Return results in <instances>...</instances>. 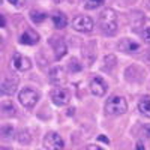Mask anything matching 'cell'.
I'll list each match as a JSON object with an SVG mask.
<instances>
[{"mask_svg":"<svg viewBox=\"0 0 150 150\" xmlns=\"http://www.w3.org/2000/svg\"><path fill=\"white\" fill-rule=\"evenodd\" d=\"M99 27L107 36H114L119 30V17L114 9H105L99 15Z\"/></svg>","mask_w":150,"mask_h":150,"instance_id":"obj_1","label":"cell"},{"mask_svg":"<svg viewBox=\"0 0 150 150\" xmlns=\"http://www.w3.org/2000/svg\"><path fill=\"white\" fill-rule=\"evenodd\" d=\"M128 111V102L123 96L114 95L105 104V112L108 116H122Z\"/></svg>","mask_w":150,"mask_h":150,"instance_id":"obj_2","label":"cell"},{"mask_svg":"<svg viewBox=\"0 0 150 150\" xmlns=\"http://www.w3.org/2000/svg\"><path fill=\"white\" fill-rule=\"evenodd\" d=\"M39 93H38L36 90L30 89V87H26V89H23L18 95V99H20V104L24 107V108H33L38 101H39Z\"/></svg>","mask_w":150,"mask_h":150,"instance_id":"obj_3","label":"cell"},{"mask_svg":"<svg viewBox=\"0 0 150 150\" xmlns=\"http://www.w3.org/2000/svg\"><path fill=\"white\" fill-rule=\"evenodd\" d=\"M48 44L51 45L53 50H54V57H56V60H60L62 57L66 56L68 47H66V42L63 41V38L54 35V36H51V38L48 39Z\"/></svg>","mask_w":150,"mask_h":150,"instance_id":"obj_4","label":"cell"},{"mask_svg":"<svg viewBox=\"0 0 150 150\" xmlns=\"http://www.w3.org/2000/svg\"><path fill=\"white\" fill-rule=\"evenodd\" d=\"M44 146L48 150H63L65 143L57 132H48L44 137Z\"/></svg>","mask_w":150,"mask_h":150,"instance_id":"obj_5","label":"cell"},{"mask_svg":"<svg viewBox=\"0 0 150 150\" xmlns=\"http://www.w3.org/2000/svg\"><path fill=\"white\" fill-rule=\"evenodd\" d=\"M50 96H51V101H53L57 107H65V105H68L69 101H71V93H69V90L63 89V87H57V89H54Z\"/></svg>","mask_w":150,"mask_h":150,"instance_id":"obj_6","label":"cell"},{"mask_svg":"<svg viewBox=\"0 0 150 150\" xmlns=\"http://www.w3.org/2000/svg\"><path fill=\"white\" fill-rule=\"evenodd\" d=\"M72 26L74 29L77 30V32H83V33H89L93 30L95 27V24H93V20L90 17H87V15H80L74 20L72 23Z\"/></svg>","mask_w":150,"mask_h":150,"instance_id":"obj_7","label":"cell"},{"mask_svg":"<svg viewBox=\"0 0 150 150\" xmlns=\"http://www.w3.org/2000/svg\"><path fill=\"white\" fill-rule=\"evenodd\" d=\"M11 66L14 68L15 71H20V72H26L32 68V62L29 57L23 56L20 53H15L12 56V60H11Z\"/></svg>","mask_w":150,"mask_h":150,"instance_id":"obj_8","label":"cell"},{"mask_svg":"<svg viewBox=\"0 0 150 150\" xmlns=\"http://www.w3.org/2000/svg\"><path fill=\"white\" fill-rule=\"evenodd\" d=\"M89 87H90V92H92L95 96H98V98H102V96L107 93V90H108V84H107V81H105L102 77H95V78H92Z\"/></svg>","mask_w":150,"mask_h":150,"instance_id":"obj_9","label":"cell"},{"mask_svg":"<svg viewBox=\"0 0 150 150\" xmlns=\"http://www.w3.org/2000/svg\"><path fill=\"white\" fill-rule=\"evenodd\" d=\"M119 50L126 54H134V53H140L141 51V47L138 42H135L129 38H123V39L119 42Z\"/></svg>","mask_w":150,"mask_h":150,"instance_id":"obj_10","label":"cell"},{"mask_svg":"<svg viewBox=\"0 0 150 150\" xmlns=\"http://www.w3.org/2000/svg\"><path fill=\"white\" fill-rule=\"evenodd\" d=\"M18 86V78L14 77V75H5V78L2 81V92L5 95H12L17 90Z\"/></svg>","mask_w":150,"mask_h":150,"instance_id":"obj_11","label":"cell"},{"mask_svg":"<svg viewBox=\"0 0 150 150\" xmlns=\"http://www.w3.org/2000/svg\"><path fill=\"white\" fill-rule=\"evenodd\" d=\"M48 80H50V83L54 84V86H60L62 83H65L66 75H65L63 68H62V66H54L51 71H50Z\"/></svg>","mask_w":150,"mask_h":150,"instance_id":"obj_12","label":"cell"},{"mask_svg":"<svg viewBox=\"0 0 150 150\" xmlns=\"http://www.w3.org/2000/svg\"><path fill=\"white\" fill-rule=\"evenodd\" d=\"M20 42L24 44V45H35V44L39 42V35H38L36 32H33V30H26L21 35Z\"/></svg>","mask_w":150,"mask_h":150,"instance_id":"obj_13","label":"cell"},{"mask_svg":"<svg viewBox=\"0 0 150 150\" xmlns=\"http://www.w3.org/2000/svg\"><path fill=\"white\" fill-rule=\"evenodd\" d=\"M146 23V18L141 12H132L131 14V27L132 30H138L140 27H143V24Z\"/></svg>","mask_w":150,"mask_h":150,"instance_id":"obj_14","label":"cell"},{"mask_svg":"<svg viewBox=\"0 0 150 150\" xmlns=\"http://www.w3.org/2000/svg\"><path fill=\"white\" fill-rule=\"evenodd\" d=\"M138 110L143 116L150 119V96H143L138 102Z\"/></svg>","mask_w":150,"mask_h":150,"instance_id":"obj_15","label":"cell"},{"mask_svg":"<svg viewBox=\"0 0 150 150\" xmlns=\"http://www.w3.org/2000/svg\"><path fill=\"white\" fill-rule=\"evenodd\" d=\"M53 23L57 29H65L66 24H68V18L65 14H62V12H54L53 15Z\"/></svg>","mask_w":150,"mask_h":150,"instance_id":"obj_16","label":"cell"},{"mask_svg":"<svg viewBox=\"0 0 150 150\" xmlns=\"http://www.w3.org/2000/svg\"><path fill=\"white\" fill-rule=\"evenodd\" d=\"M116 65H117V59H116V56L114 54H108V56H105V59H104V71H107V72H111L112 69L116 68Z\"/></svg>","mask_w":150,"mask_h":150,"instance_id":"obj_17","label":"cell"},{"mask_svg":"<svg viewBox=\"0 0 150 150\" xmlns=\"http://www.w3.org/2000/svg\"><path fill=\"white\" fill-rule=\"evenodd\" d=\"M30 18H32V21L33 23H42L44 20H47V14L45 12H42V11H36V9H33V11H30Z\"/></svg>","mask_w":150,"mask_h":150,"instance_id":"obj_18","label":"cell"},{"mask_svg":"<svg viewBox=\"0 0 150 150\" xmlns=\"http://www.w3.org/2000/svg\"><path fill=\"white\" fill-rule=\"evenodd\" d=\"M105 3V0H84V8L86 9H96L99 6H102Z\"/></svg>","mask_w":150,"mask_h":150,"instance_id":"obj_19","label":"cell"},{"mask_svg":"<svg viewBox=\"0 0 150 150\" xmlns=\"http://www.w3.org/2000/svg\"><path fill=\"white\" fill-rule=\"evenodd\" d=\"M2 111H3V116H14L17 110H15L14 105H11L9 102H6V104L2 105Z\"/></svg>","mask_w":150,"mask_h":150,"instance_id":"obj_20","label":"cell"},{"mask_svg":"<svg viewBox=\"0 0 150 150\" xmlns=\"http://www.w3.org/2000/svg\"><path fill=\"white\" fill-rule=\"evenodd\" d=\"M81 68H83V66H81V63H80L77 59H72V60L69 62V71H71V72H80Z\"/></svg>","mask_w":150,"mask_h":150,"instance_id":"obj_21","label":"cell"},{"mask_svg":"<svg viewBox=\"0 0 150 150\" xmlns=\"http://www.w3.org/2000/svg\"><path fill=\"white\" fill-rule=\"evenodd\" d=\"M2 135H3L5 140H8V138H11V135H14V129H12L11 126H3L2 128Z\"/></svg>","mask_w":150,"mask_h":150,"instance_id":"obj_22","label":"cell"},{"mask_svg":"<svg viewBox=\"0 0 150 150\" xmlns=\"http://www.w3.org/2000/svg\"><path fill=\"white\" fill-rule=\"evenodd\" d=\"M18 140H20V143H30V137H29V132L27 131H21V134H20V137H18Z\"/></svg>","mask_w":150,"mask_h":150,"instance_id":"obj_23","label":"cell"},{"mask_svg":"<svg viewBox=\"0 0 150 150\" xmlns=\"http://www.w3.org/2000/svg\"><path fill=\"white\" fill-rule=\"evenodd\" d=\"M141 38L146 44H150V27H146L143 32H141Z\"/></svg>","mask_w":150,"mask_h":150,"instance_id":"obj_24","label":"cell"},{"mask_svg":"<svg viewBox=\"0 0 150 150\" xmlns=\"http://www.w3.org/2000/svg\"><path fill=\"white\" fill-rule=\"evenodd\" d=\"M11 5H14L15 8H23L24 3H26V0H8Z\"/></svg>","mask_w":150,"mask_h":150,"instance_id":"obj_25","label":"cell"},{"mask_svg":"<svg viewBox=\"0 0 150 150\" xmlns=\"http://www.w3.org/2000/svg\"><path fill=\"white\" fill-rule=\"evenodd\" d=\"M86 150H102L99 146H95V144H90V146H87V149Z\"/></svg>","mask_w":150,"mask_h":150,"instance_id":"obj_26","label":"cell"},{"mask_svg":"<svg viewBox=\"0 0 150 150\" xmlns=\"http://www.w3.org/2000/svg\"><path fill=\"white\" fill-rule=\"evenodd\" d=\"M135 150H146V147H144V144H143L141 141H138V143H137V147H135Z\"/></svg>","mask_w":150,"mask_h":150,"instance_id":"obj_27","label":"cell"},{"mask_svg":"<svg viewBox=\"0 0 150 150\" xmlns=\"http://www.w3.org/2000/svg\"><path fill=\"white\" fill-rule=\"evenodd\" d=\"M98 140H99V141H104V143H107V144L110 143V140L107 138V137H104V135H99V137H98Z\"/></svg>","mask_w":150,"mask_h":150,"instance_id":"obj_28","label":"cell"},{"mask_svg":"<svg viewBox=\"0 0 150 150\" xmlns=\"http://www.w3.org/2000/svg\"><path fill=\"white\" fill-rule=\"evenodd\" d=\"M143 131L146 132V135H147V137H150V125H146V126L143 128Z\"/></svg>","mask_w":150,"mask_h":150,"instance_id":"obj_29","label":"cell"},{"mask_svg":"<svg viewBox=\"0 0 150 150\" xmlns=\"http://www.w3.org/2000/svg\"><path fill=\"white\" fill-rule=\"evenodd\" d=\"M5 24H6V21H5V18L2 17V18H0V27H5Z\"/></svg>","mask_w":150,"mask_h":150,"instance_id":"obj_30","label":"cell"},{"mask_svg":"<svg viewBox=\"0 0 150 150\" xmlns=\"http://www.w3.org/2000/svg\"><path fill=\"white\" fill-rule=\"evenodd\" d=\"M123 2L126 5H132V3H135V0H123Z\"/></svg>","mask_w":150,"mask_h":150,"instance_id":"obj_31","label":"cell"},{"mask_svg":"<svg viewBox=\"0 0 150 150\" xmlns=\"http://www.w3.org/2000/svg\"><path fill=\"white\" fill-rule=\"evenodd\" d=\"M53 2H54V3H62L63 0H53Z\"/></svg>","mask_w":150,"mask_h":150,"instance_id":"obj_32","label":"cell"},{"mask_svg":"<svg viewBox=\"0 0 150 150\" xmlns=\"http://www.w3.org/2000/svg\"><path fill=\"white\" fill-rule=\"evenodd\" d=\"M2 150H9V149L8 147H2Z\"/></svg>","mask_w":150,"mask_h":150,"instance_id":"obj_33","label":"cell"},{"mask_svg":"<svg viewBox=\"0 0 150 150\" xmlns=\"http://www.w3.org/2000/svg\"><path fill=\"white\" fill-rule=\"evenodd\" d=\"M147 59H149V60H150V51H149V56H147Z\"/></svg>","mask_w":150,"mask_h":150,"instance_id":"obj_34","label":"cell"},{"mask_svg":"<svg viewBox=\"0 0 150 150\" xmlns=\"http://www.w3.org/2000/svg\"><path fill=\"white\" fill-rule=\"evenodd\" d=\"M149 2H150V0H149Z\"/></svg>","mask_w":150,"mask_h":150,"instance_id":"obj_35","label":"cell"}]
</instances>
